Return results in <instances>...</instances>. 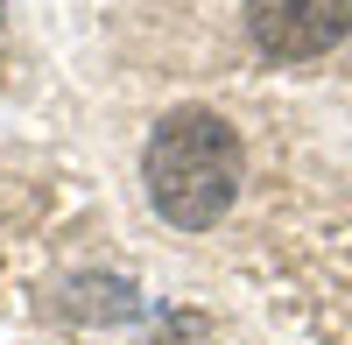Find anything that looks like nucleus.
<instances>
[{"label": "nucleus", "instance_id": "nucleus-1", "mask_svg": "<svg viewBox=\"0 0 352 345\" xmlns=\"http://www.w3.org/2000/svg\"><path fill=\"white\" fill-rule=\"evenodd\" d=\"M141 177H148V197H155V212L169 225L212 233L232 212V197H240V134L212 106H176L148 134Z\"/></svg>", "mask_w": 352, "mask_h": 345}, {"label": "nucleus", "instance_id": "nucleus-2", "mask_svg": "<svg viewBox=\"0 0 352 345\" xmlns=\"http://www.w3.org/2000/svg\"><path fill=\"white\" fill-rule=\"evenodd\" d=\"M247 28L268 64H310L352 36V0H254Z\"/></svg>", "mask_w": 352, "mask_h": 345}]
</instances>
